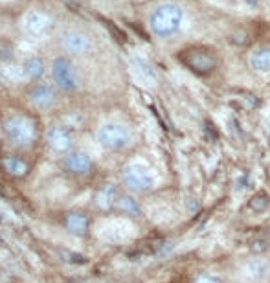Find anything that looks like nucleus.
<instances>
[{
	"label": "nucleus",
	"instance_id": "nucleus-18",
	"mask_svg": "<svg viewBox=\"0 0 270 283\" xmlns=\"http://www.w3.org/2000/svg\"><path fill=\"white\" fill-rule=\"evenodd\" d=\"M250 210H254V212H265L267 208L270 206V195L265 192H259L255 193L254 197L250 199Z\"/></svg>",
	"mask_w": 270,
	"mask_h": 283
},
{
	"label": "nucleus",
	"instance_id": "nucleus-7",
	"mask_svg": "<svg viewBox=\"0 0 270 283\" xmlns=\"http://www.w3.org/2000/svg\"><path fill=\"white\" fill-rule=\"evenodd\" d=\"M61 48L70 55H85L92 50V39L81 30H65L59 37Z\"/></svg>",
	"mask_w": 270,
	"mask_h": 283
},
{
	"label": "nucleus",
	"instance_id": "nucleus-4",
	"mask_svg": "<svg viewBox=\"0 0 270 283\" xmlns=\"http://www.w3.org/2000/svg\"><path fill=\"white\" fill-rule=\"evenodd\" d=\"M50 74H52V81L55 88L65 92V94H72L81 87L79 72L75 68L74 61L67 55H59L53 59L50 65Z\"/></svg>",
	"mask_w": 270,
	"mask_h": 283
},
{
	"label": "nucleus",
	"instance_id": "nucleus-11",
	"mask_svg": "<svg viewBox=\"0 0 270 283\" xmlns=\"http://www.w3.org/2000/svg\"><path fill=\"white\" fill-rule=\"evenodd\" d=\"M22 28L24 31L31 35V37H43L46 35L50 28H52V19L45 11H39V9H31L28 11L22 19Z\"/></svg>",
	"mask_w": 270,
	"mask_h": 283
},
{
	"label": "nucleus",
	"instance_id": "nucleus-13",
	"mask_svg": "<svg viewBox=\"0 0 270 283\" xmlns=\"http://www.w3.org/2000/svg\"><path fill=\"white\" fill-rule=\"evenodd\" d=\"M89 215L83 212H68L65 215V226L74 236H85L89 232Z\"/></svg>",
	"mask_w": 270,
	"mask_h": 283
},
{
	"label": "nucleus",
	"instance_id": "nucleus-17",
	"mask_svg": "<svg viewBox=\"0 0 270 283\" xmlns=\"http://www.w3.org/2000/svg\"><path fill=\"white\" fill-rule=\"evenodd\" d=\"M245 274H247L248 278H252V280H259V278H263L265 274H269L267 263H263V261H252V263H248L247 267H245Z\"/></svg>",
	"mask_w": 270,
	"mask_h": 283
},
{
	"label": "nucleus",
	"instance_id": "nucleus-10",
	"mask_svg": "<svg viewBox=\"0 0 270 283\" xmlns=\"http://www.w3.org/2000/svg\"><path fill=\"white\" fill-rule=\"evenodd\" d=\"M63 168L70 175L75 176H87L94 169V160L89 153L85 151H72L63 156Z\"/></svg>",
	"mask_w": 270,
	"mask_h": 283
},
{
	"label": "nucleus",
	"instance_id": "nucleus-16",
	"mask_svg": "<svg viewBox=\"0 0 270 283\" xmlns=\"http://www.w3.org/2000/svg\"><path fill=\"white\" fill-rule=\"evenodd\" d=\"M116 208L120 210L121 214H127V215H140V212H142L140 202H138L133 195H118Z\"/></svg>",
	"mask_w": 270,
	"mask_h": 283
},
{
	"label": "nucleus",
	"instance_id": "nucleus-1",
	"mask_svg": "<svg viewBox=\"0 0 270 283\" xmlns=\"http://www.w3.org/2000/svg\"><path fill=\"white\" fill-rule=\"evenodd\" d=\"M184 9L177 2H162L151 11L149 30L158 39H171L182 28Z\"/></svg>",
	"mask_w": 270,
	"mask_h": 283
},
{
	"label": "nucleus",
	"instance_id": "nucleus-3",
	"mask_svg": "<svg viewBox=\"0 0 270 283\" xmlns=\"http://www.w3.org/2000/svg\"><path fill=\"white\" fill-rule=\"evenodd\" d=\"M2 131H4L6 140L15 147H30L37 136L33 122L21 114L8 116L2 123Z\"/></svg>",
	"mask_w": 270,
	"mask_h": 283
},
{
	"label": "nucleus",
	"instance_id": "nucleus-12",
	"mask_svg": "<svg viewBox=\"0 0 270 283\" xmlns=\"http://www.w3.org/2000/svg\"><path fill=\"white\" fill-rule=\"evenodd\" d=\"M0 166H2V169H4L9 176H15V178H24V176L30 173V164L24 162L22 158H19V156H11V154L2 156Z\"/></svg>",
	"mask_w": 270,
	"mask_h": 283
},
{
	"label": "nucleus",
	"instance_id": "nucleus-8",
	"mask_svg": "<svg viewBox=\"0 0 270 283\" xmlns=\"http://www.w3.org/2000/svg\"><path fill=\"white\" fill-rule=\"evenodd\" d=\"M46 144L52 153L65 156L74 151V134L65 125H52L46 131Z\"/></svg>",
	"mask_w": 270,
	"mask_h": 283
},
{
	"label": "nucleus",
	"instance_id": "nucleus-19",
	"mask_svg": "<svg viewBox=\"0 0 270 283\" xmlns=\"http://www.w3.org/2000/svg\"><path fill=\"white\" fill-rule=\"evenodd\" d=\"M193 283H223V282L219 280L217 276L208 274V272H202V274H199L195 280H193Z\"/></svg>",
	"mask_w": 270,
	"mask_h": 283
},
{
	"label": "nucleus",
	"instance_id": "nucleus-5",
	"mask_svg": "<svg viewBox=\"0 0 270 283\" xmlns=\"http://www.w3.org/2000/svg\"><path fill=\"white\" fill-rule=\"evenodd\" d=\"M121 184L131 193H147L155 188V175L143 164H129L121 171Z\"/></svg>",
	"mask_w": 270,
	"mask_h": 283
},
{
	"label": "nucleus",
	"instance_id": "nucleus-15",
	"mask_svg": "<svg viewBox=\"0 0 270 283\" xmlns=\"http://www.w3.org/2000/svg\"><path fill=\"white\" fill-rule=\"evenodd\" d=\"M22 70H24V76H28L31 81H39L41 77L45 76V61L37 57V55H31L28 57L22 65Z\"/></svg>",
	"mask_w": 270,
	"mask_h": 283
},
{
	"label": "nucleus",
	"instance_id": "nucleus-6",
	"mask_svg": "<svg viewBox=\"0 0 270 283\" xmlns=\"http://www.w3.org/2000/svg\"><path fill=\"white\" fill-rule=\"evenodd\" d=\"M98 142L107 151H121L131 144V131L123 123H103L98 131Z\"/></svg>",
	"mask_w": 270,
	"mask_h": 283
},
{
	"label": "nucleus",
	"instance_id": "nucleus-9",
	"mask_svg": "<svg viewBox=\"0 0 270 283\" xmlns=\"http://www.w3.org/2000/svg\"><path fill=\"white\" fill-rule=\"evenodd\" d=\"M28 98H30V103L35 109H39V110H50L57 103L55 85L37 81V83L31 85L30 92H28Z\"/></svg>",
	"mask_w": 270,
	"mask_h": 283
},
{
	"label": "nucleus",
	"instance_id": "nucleus-2",
	"mask_svg": "<svg viewBox=\"0 0 270 283\" xmlns=\"http://www.w3.org/2000/svg\"><path fill=\"white\" fill-rule=\"evenodd\" d=\"M179 59L197 76H208L219 66V55L210 46H189L179 55Z\"/></svg>",
	"mask_w": 270,
	"mask_h": 283
},
{
	"label": "nucleus",
	"instance_id": "nucleus-14",
	"mask_svg": "<svg viewBox=\"0 0 270 283\" xmlns=\"http://www.w3.org/2000/svg\"><path fill=\"white\" fill-rule=\"evenodd\" d=\"M250 66L259 74L270 72V46H259L250 54Z\"/></svg>",
	"mask_w": 270,
	"mask_h": 283
}]
</instances>
